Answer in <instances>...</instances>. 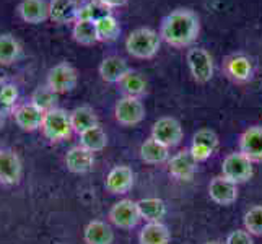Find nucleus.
<instances>
[{"label": "nucleus", "mask_w": 262, "mask_h": 244, "mask_svg": "<svg viewBox=\"0 0 262 244\" xmlns=\"http://www.w3.org/2000/svg\"><path fill=\"white\" fill-rule=\"evenodd\" d=\"M4 124H5V113L0 111V129L4 127Z\"/></svg>", "instance_id": "obj_38"}, {"label": "nucleus", "mask_w": 262, "mask_h": 244, "mask_svg": "<svg viewBox=\"0 0 262 244\" xmlns=\"http://www.w3.org/2000/svg\"><path fill=\"white\" fill-rule=\"evenodd\" d=\"M134 181H135V174L132 168L121 165V166H114L110 173H107L104 186L107 192L122 195V194H127L134 187Z\"/></svg>", "instance_id": "obj_12"}, {"label": "nucleus", "mask_w": 262, "mask_h": 244, "mask_svg": "<svg viewBox=\"0 0 262 244\" xmlns=\"http://www.w3.org/2000/svg\"><path fill=\"white\" fill-rule=\"evenodd\" d=\"M225 244H254V241H252V234L246 230H234L228 234Z\"/></svg>", "instance_id": "obj_35"}, {"label": "nucleus", "mask_w": 262, "mask_h": 244, "mask_svg": "<svg viewBox=\"0 0 262 244\" xmlns=\"http://www.w3.org/2000/svg\"><path fill=\"white\" fill-rule=\"evenodd\" d=\"M78 145L92 153L103 151L107 145V135L103 130L101 125L98 124L95 127L88 129L78 135Z\"/></svg>", "instance_id": "obj_26"}, {"label": "nucleus", "mask_w": 262, "mask_h": 244, "mask_svg": "<svg viewBox=\"0 0 262 244\" xmlns=\"http://www.w3.org/2000/svg\"><path fill=\"white\" fill-rule=\"evenodd\" d=\"M7 85V81H5V78L0 75V93H2V90H4V86Z\"/></svg>", "instance_id": "obj_39"}, {"label": "nucleus", "mask_w": 262, "mask_h": 244, "mask_svg": "<svg viewBox=\"0 0 262 244\" xmlns=\"http://www.w3.org/2000/svg\"><path fill=\"white\" fill-rule=\"evenodd\" d=\"M222 176L234 184L248 183L252 178V161L243 155L241 151L230 153L222 163Z\"/></svg>", "instance_id": "obj_7"}, {"label": "nucleus", "mask_w": 262, "mask_h": 244, "mask_svg": "<svg viewBox=\"0 0 262 244\" xmlns=\"http://www.w3.org/2000/svg\"><path fill=\"white\" fill-rule=\"evenodd\" d=\"M205 244H223V242H220V241H209V242H205Z\"/></svg>", "instance_id": "obj_40"}, {"label": "nucleus", "mask_w": 262, "mask_h": 244, "mask_svg": "<svg viewBox=\"0 0 262 244\" xmlns=\"http://www.w3.org/2000/svg\"><path fill=\"white\" fill-rule=\"evenodd\" d=\"M192 143L195 145H204V147H209L212 148L213 151L219 147V135H216L213 130L210 129H201L194 134L192 137Z\"/></svg>", "instance_id": "obj_34"}, {"label": "nucleus", "mask_w": 262, "mask_h": 244, "mask_svg": "<svg viewBox=\"0 0 262 244\" xmlns=\"http://www.w3.org/2000/svg\"><path fill=\"white\" fill-rule=\"evenodd\" d=\"M161 46V36L158 31L148 28V26H140V28L129 33L125 39V51L129 56L135 59H153L158 54Z\"/></svg>", "instance_id": "obj_2"}, {"label": "nucleus", "mask_w": 262, "mask_h": 244, "mask_svg": "<svg viewBox=\"0 0 262 244\" xmlns=\"http://www.w3.org/2000/svg\"><path fill=\"white\" fill-rule=\"evenodd\" d=\"M16 13L25 23L41 25L49 20L48 0H21L16 7Z\"/></svg>", "instance_id": "obj_13"}, {"label": "nucleus", "mask_w": 262, "mask_h": 244, "mask_svg": "<svg viewBox=\"0 0 262 244\" xmlns=\"http://www.w3.org/2000/svg\"><path fill=\"white\" fill-rule=\"evenodd\" d=\"M187 67L194 81L197 83H209L213 77V59L204 48H191L186 54Z\"/></svg>", "instance_id": "obj_6"}, {"label": "nucleus", "mask_w": 262, "mask_h": 244, "mask_svg": "<svg viewBox=\"0 0 262 244\" xmlns=\"http://www.w3.org/2000/svg\"><path fill=\"white\" fill-rule=\"evenodd\" d=\"M70 122H72V129L75 134H82L88 129L98 125V116L92 106H78L74 111H70Z\"/></svg>", "instance_id": "obj_23"}, {"label": "nucleus", "mask_w": 262, "mask_h": 244, "mask_svg": "<svg viewBox=\"0 0 262 244\" xmlns=\"http://www.w3.org/2000/svg\"><path fill=\"white\" fill-rule=\"evenodd\" d=\"M114 117L124 127H134L145 119V106L140 98L122 96L114 106Z\"/></svg>", "instance_id": "obj_5"}, {"label": "nucleus", "mask_w": 262, "mask_h": 244, "mask_svg": "<svg viewBox=\"0 0 262 244\" xmlns=\"http://www.w3.org/2000/svg\"><path fill=\"white\" fill-rule=\"evenodd\" d=\"M18 98H20V92H18V86L13 83H7L0 93V111H13V107L18 103Z\"/></svg>", "instance_id": "obj_33"}, {"label": "nucleus", "mask_w": 262, "mask_h": 244, "mask_svg": "<svg viewBox=\"0 0 262 244\" xmlns=\"http://www.w3.org/2000/svg\"><path fill=\"white\" fill-rule=\"evenodd\" d=\"M78 8L77 0H49V20L57 25L75 23Z\"/></svg>", "instance_id": "obj_19"}, {"label": "nucleus", "mask_w": 262, "mask_h": 244, "mask_svg": "<svg viewBox=\"0 0 262 244\" xmlns=\"http://www.w3.org/2000/svg\"><path fill=\"white\" fill-rule=\"evenodd\" d=\"M209 195L219 205H233L238 198V184L231 183V181L223 176H216L209 184Z\"/></svg>", "instance_id": "obj_14"}, {"label": "nucleus", "mask_w": 262, "mask_h": 244, "mask_svg": "<svg viewBox=\"0 0 262 244\" xmlns=\"http://www.w3.org/2000/svg\"><path fill=\"white\" fill-rule=\"evenodd\" d=\"M21 56V44L13 34L2 33L0 34V65L8 67L13 65Z\"/></svg>", "instance_id": "obj_25"}, {"label": "nucleus", "mask_w": 262, "mask_h": 244, "mask_svg": "<svg viewBox=\"0 0 262 244\" xmlns=\"http://www.w3.org/2000/svg\"><path fill=\"white\" fill-rule=\"evenodd\" d=\"M169 241L171 233L161 221H148L139 234V244H169Z\"/></svg>", "instance_id": "obj_22"}, {"label": "nucleus", "mask_w": 262, "mask_h": 244, "mask_svg": "<svg viewBox=\"0 0 262 244\" xmlns=\"http://www.w3.org/2000/svg\"><path fill=\"white\" fill-rule=\"evenodd\" d=\"M223 69L227 77L231 78L233 81H238V83L248 81L252 77V62L246 56H243V54H233V56H230L225 60Z\"/></svg>", "instance_id": "obj_20"}, {"label": "nucleus", "mask_w": 262, "mask_h": 244, "mask_svg": "<svg viewBox=\"0 0 262 244\" xmlns=\"http://www.w3.org/2000/svg\"><path fill=\"white\" fill-rule=\"evenodd\" d=\"M78 83V74L74 65L69 62H59L52 69H49L46 77V85L52 90L54 93L64 95L70 93Z\"/></svg>", "instance_id": "obj_4"}, {"label": "nucleus", "mask_w": 262, "mask_h": 244, "mask_svg": "<svg viewBox=\"0 0 262 244\" xmlns=\"http://www.w3.org/2000/svg\"><path fill=\"white\" fill-rule=\"evenodd\" d=\"M121 90L124 92V96H134L140 98L147 93V80L139 72H129L121 81Z\"/></svg>", "instance_id": "obj_30"}, {"label": "nucleus", "mask_w": 262, "mask_h": 244, "mask_svg": "<svg viewBox=\"0 0 262 244\" xmlns=\"http://www.w3.org/2000/svg\"><path fill=\"white\" fill-rule=\"evenodd\" d=\"M110 221L114 227L121 230H132L139 225L142 220L139 205L134 202L132 198H122V201L116 202L110 210Z\"/></svg>", "instance_id": "obj_8"}, {"label": "nucleus", "mask_w": 262, "mask_h": 244, "mask_svg": "<svg viewBox=\"0 0 262 244\" xmlns=\"http://www.w3.org/2000/svg\"><path fill=\"white\" fill-rule=\"evenodd\" d=\"M139 205V212L143 220L148 221H161L166 215V205L161 198L157 197H148V198H142L137 202Z\"/></svg>", "instance_id": "obj_28"}, {"label": "nucleus", "mask_w": 262, "mask_h": 244, "mask_svg": "<svg viewBox=\"0 0 262 244\" xmlns=\"http://www.w3.org/2000/svg\"><path fill=\"white\" fill-rule=\"evenodd\" d=\"M98 72H99V77H101L106 83H121L122 78L130 72V67L125 59L119 56H110L101 60Z\"/></svg>", "instance_id": "obj_16"}, {"label": "nucleus", "mask_w": 262, "mask_h": 244, "mask_svg": "<svg viewBox=\"0 0 262 244\" xmlns=\"http://www.w3.org/2000/svg\"><path fill=\"white\" fill-rule=\"evenodd\" d=\"M83 239L86 244H113L114 233L106 221L92 220L83 230Z\"/></svg>", "instance_id": "obj_21"}, {"label": "nucleus", "mask_w": 262, "mask_h": 244, "mask_svg": "<svg viewBox=\"0 0 262 244\" xmlns=\"http://www.w3.org/2000/svg\"><path fill=\"white\" fill-rule=\"evenodd\" d=\"M201 33V18L191 8H176L168 13L160 25L161 41L168 46L183 49L197 41Z\"/></svg>", "instance_id": "obj_1"}, {"label": "nucleus", "mask_w": 262, "mask_h": 244, "mask_svg": "<svg viewBox=\"0 0 262 244\" xmlns=\"http://www.w3.org/2000/svg\"><path fill=\"white\" fill-rule=\"evenodd\" d=\"M245 230L252 236H262V205L249 209L245 215Z\"/></svg>", "instance_id": "obj_32"}, {"label": "nucleus", "mask_w": 262, "mask_h": 244, "mask_svg": "<svg viewBox=\"0 0 262 244\" xmlns=\"http://www.w3.org/2000/svg\"><path fill=\"white\" fill-rule=\"evenodd\" d=\"M183 137H184L183 127H181L179 121L174 119V117H168V116L160 117L151 127V139L163 143L168 148L178 147L183 142Z\"/></svg>", "instance_id": "obj_9"}, {"label": "nucleus", "mask_w": 262, "mask_h": 244, "mask_svg": "<svg viewBox=\"0 0 262 244\" xmlns=\"http://www.w3.org/2000/svg\"><path fill=\"white\" fill-rule=\"evenodd\" d=\"M96 31L99 42H110L119 38L121 25L113 13H106L96 20Z\"/></svg>", "instance_id": "obj_29"}, {"label": "nucleus", "mask_w": 262, "mask_h": 244, "mask_svg": "<svg viewBox=\"0 0 262 244\" xmlns=\"http://www.w3.org/2000/svg\"><path fill=\"white\" fill-rule=\"evenodd\" d=\"M239 151L252 163L262 161V125H252L241 134Z\"/></svg>", "instance_id": "obj_15"}, {"label": "nucleus", "mask_w": 262, "mask_h": 244, "mask_svg": "<svg viewBox=\"0 0 262 244\" xmlns=\"http://www.w3.org/2000/svg\"><path fill=\"white\" fill-rule=\"evenodd\" d=\"M195 168H197V161L194 160L189 150H181L173 158L168 160V169L171 176L179 181L192 179Z\"/></svg>", "instance_id": "obj_17"}, {"label": "nucleus", "mask_w": 262, "mask_h": 244, "mask_svg": "<svg viewBox=\"0 0 262 244\" xmlns=\"http://www.w3.org/2000/svg\"><path fill=\"white\" fill-rule=\"evenodd\" d=\"M95 165V153L85 150L83 147H72L66 155V166L74 174H85L92 171Z\"/></svg>", "instance_id": "obj_18"}, {"label": "nucleus", "mask_w": 262, "mask_h": 244, "mask_svg": "<svg viewBox=\"0 0 262 244\" xmlns=\"http://www.w3.org/2000/svg\"><path fill=\"white\" fill-rule=\"evenodd\" d=\"M72 38L75 42L82 44V46H93L99 42L98 31H96V21L92 20H78L74 23L72 28Z\"/></svg>", "instance_id": "obj_27"}, {"label": "nucleus", "mask_w": 262, "mask_h": 244, "mask_svg": "<svg viewBox=\"0 0 262 244\" xmlns=\"http://www.w3.org/2000/svg\"><path fill=\"white\" fill-rule=\"evenodd\" d=\"M189 151H191V155L194 157V160L199 163V161H205L209 160L212 155H213V150L209 148V147H204V145H195V143H192L191 148H189Z\"/></svg>", "instance_id": "obj_36"}, {"label": "nucleus", "mask_w": 262, "mask_h": 244, "mask_svg": "<svg viewBox=\"0 0 262 244\" xmlns=\"http://www.w3.org/2000/svg\"><path fill=\"white\" fill-rule=\"evenodd\" d=\"M140 158L145 161L147 165H161V163L169 160V148L150 137L142 143Z\"/></svg>", "instance_id": "obj_24"}, {"label": "nucleus", "mask_w": 262, "mask_h": 244, "mask_svg": "<svg viewBox=\"0 0 262 244\" xmlns=\"http://www.w3.org/2000/svg\"><path fill=\"white\" fill-rule=\"evenodd\" d=\"M41 132L52 143L67 140L74 132L70 122V113L62 109V107H54V109L44 113Z\"/></svg>", "instance_id": "obj_3"}, {"label": "nucleus", "mask_w": 262, "mask_h": 244, "mask_svg": "<svg viewBox=\"0 0 262 244\" xmlns=\"http://www.w3.org/2000/svg\"><path fill=\"white\" fill-rule=\"evenodd\" d=\"M23 165L12 148H0V184L16 186L21 181Z\"/></svg>", "instance_id": "obj_10"}, {"label": "nucleus", "mask_w": 262, "mask_h": 244, "mask_svg": "<svg viewBox=\"0 0 262 244\" xmlns=\"http://www.w3.org/2000/svg\"><path fill=\"white\" fill-rule=\"evenodd\" d=\"M13 119L16 122V125L25 132H34L41 129L42 125V119H44V113L36 107L31 101L28 103H21L16 104L13 107Z\"/></svg>", "instance_id": "obj_11"}, {"label": "nucleus", "mask_w": 262, "mask_h": 244, "mask_svg": "<svg viewBox=\"0 0 262 244\" xmlns=\"http://www.w3.org/2000/svg\"><path fill=\"white\" fill-rule=\"evenodd\" d=\"M57 99H59L57 93H54L48 85H42V86H38L31 93L30 101L36 107H39L42 113H48L54 109V107H57Z\"/></svg>", "instance_id": "obj_31"}, {"label": "nucleus", "mask_w": 262, "mask_h": 244, "mask_svg": "<svg viewBox=\"0 0 262 244\" xmlns=\"http://www.w3.org/2000/svg\"><path fill=\"white\" fill-rule=\"evenodd\" d=\"M98 2L104 8H107V10H113V8H121L124 5H127L129 0H98Z\"/></svg>", "instance_id": "obj_37"}]
</instances>
